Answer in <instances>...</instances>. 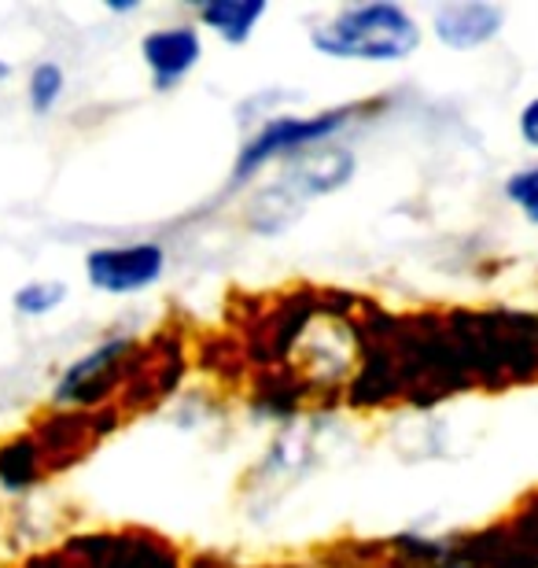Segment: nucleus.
<instances>
[{
  "label": "nucleus",
  "mask_w": 538,
  "mask_h": 568,
  "mask_svg": "<svg viewBox=\"0 0 538 568\" xmlns=\"http://www.w3.org/2000/svg\"><path fill=\"white\" fill-rule=\"evenodd\" d=\"M420 22L395 0L347 4L311 30V49L328 60L351 63H403L420 49Z\"/></svg>",
  "instance_id": "1"
},
{
  "label": "nucleus",
  "mask_w": 538,
  "mask_h": 568,
  "mask_svg": "<svg viewBox=\"0 0 538 568\" xmlns=\"http://www.w3.org/2000/svg\"><path fill=\"white\" fill-rule=\"evenodd\" d=\"M358 170V155L347 144H314L306 152L284 159L281 178L251 200L247 222L258 233H281L292 219H300L303 203L343 189Z\"/></svg>",
  "instance_id": "2"
},
{
  "label": "nucleus",
  "mask_w": 538,
  "mask_h": 568,
  "mask_svg": "<svg viewBox=\"0 0 538 568\" xmlns=\"http://www.w3.org/2000/svg\"><path fill=\"white\" fill-rule=\"evenodd\" d=\"M19 568H185V558L148 528H111L71 536L60 550L33 554Z\"/></svg>",
  "instance_id": "3"
},
{
  "label": "nucleus",
  "mask_w": 538,
  "mask_h": 568,
  "mask_svg": "<svg viewBox=\"0 0 538 568\" xmlns=\"http://www.w3.org/2000/svg\"><path fill=\"white\" fill-rule=\"evenodd\" d=\"M365 104H343L325 108L314 115H273L244 141L233 163V185H244L247 178H255L262 166H270L273 159H292L306 152L314 144H325L336 138L339 130H347L354 115H362Z\"/></svg>",
  "instance_id": "4"
},
{
  "label": "nucleus",
  "mask_w": 538,
  "mask_h": 568,
  "mask_svg": "<svg viewBox=\"0 0 538 568\" xmlns=\"http://www.w3.org/2000/svg\"><path fill=\"white\" fill-rule=\"evenodd\" d=\"M435 568H538V495L495 528L439 539Z\"/></svg>",
  "instance_id": "5"
},
{
  "label": "nucleus",
  "mask_w": 538,
  "mask_h": 568,
  "mask_svg": "<svg viewBox=\"0 0 538 568\" xmlns=\"http://www.w3.org/2000/svg\"><path fill=\"white\" fill-rule=\"evenodd\" d=\"M136 358H141V344L130 336L93 347L60 377L55 403L63 410H104V403L114 392H125V384H130L136 369Z\"/></svg>",
  "instance_id": "6"
},
{
  "label": "nucleus",
  "mask_w": 538,
  "mask_h": 568,
  "mask_svg": "<svg viewBox=\"0 0 538 568\" xmlns=\"http://www.w3.org/2000/svg\"><path fill=\"white\" fill-rule=\"evenodd\" d=\"M114 425H119V414L111 406L104 410H52L30 428V436L41 450L44 473H63L82 462Z\"/></svg>",
  "instance_id": "7"
},
{
  "label": "nucleus",
  "mask_w": 538,
  "mask_h": 568,
  "mask_svg": "<svg viewBox=\"0 0 538 568\" xmlns=\"http://www.w3.org/2000/svg\"><path fill=\"white\" fill-rule=\"evenodd\" d=\"M166 274V252L152 241L122 244V247H97L85 258V277L97 292L130 295L144 292Z\"/></svg>",
  "instance_id": "8"
},
{
  "label": "nucleus",
  "mask_w": 538,
  "mask_h": 568,
  "mask_svg": "<svg viewBox=\"0 0 538 568\" xmlns=\"http://www.w3.org/2000/svg\"><path fill=\"white\" fill-rule=\"evenodd\" d=\"M141 60L148 67V74H152V85L159 89V93H170V89H177L181 82H185L203 60L200 27H192V22H177V27H163V30L144 33Z\"/></svg>",
  "instance_id": "9"
},
{
  "label": "nucleus",
  "mask_w": 538,
  "mask_h": 568,
  "mask_svg": "<svg viewBox=\"0 0 538 568\" xmlns=\"http://www.w3.org/2000/svg\"><path fill=\"white\" fill-rule=\"evenodd\" d=\"M506 27V8L490 0H450L432 11V33L446 49L473 52L490 44Z\"/></svg>",
  "instance_id": "10"
},
{
  "label": "nucleus",
  "mask_w": 538,
  "mask_h": 568,
  "mask_svg": "<svg viewBox=\"0 0 538 568\" xmlns=\"http://www.w3.org/2000/svg\"><path fill=\"white\" fill-rule=\"evenodd\" d=\"M266 0H207L196 8L203 30H214L225 44H247L266 19Z\"/></svg>",
  "instance_id": "11"
},
{
  "label": "nucleus",
  "mask_w": 538,
  "mask_h": 568,
  "mask_svg": "<svg viewBox=\"0 0 538 568\" xmlns=\"http://www.w3.org/2000/svg\"><path fill=\"white\" fill-rule=\"evenodd\" d=\"M44 476L49 473H44L41 450L30 432H19V436L0 443V487H8V491H27V487L41 484Z\"/></svg>",
  "instance_id": "12"
},
{
  "label": "nucleus",
  "mask_w": 538,
  "mask_h": 568,
  "mask_svg": "<svg viewBox=\"0 0 538 568\" xmlns=\"http://www.w3.org/2000/svg\"><path fill=\"white\" fill-rule=\"evenodd\" d=\"M30 108L38 115H49L55 108V100L63 97V67L60 63H38L30 71V85H27Z\"/></svg>",
  "instance_id": "13"
},
{
  "label": "nucleus",
  "mask_w": 538,
  "mask_h": 568,
  "mask_svg": "<svg viewBox=\"0 0 538 568\" xmlns=\"http://www.w3.org/2000/svg\"><path fill=\"white\" fill-rule=\"evenodd\" d=\"M63 300H67L63 281H33V284H22L16 292V311L27 317H41V314H52Z\"/></svg>",
  "instance_id": "14"
},
{
  "label": "nucleus",
  "mask_w": 538,
  "mask_h": 568,
  "mask_svg": "<svg viewBox=\"0 0 538 568\" xmlns=\"http://www.w3.org/2000/svg\"><path fill=\"white\" fill-rule=\"evenodd\" d=\"M506 200L517 207L531 225H538V163L512 170L506 178Z\"/></svg>",
  "instance_id": "15"
},
{
  "label": "nucleus",
  "mask_w": 538,
  "mask_h": 568,
  "mask_svg": "<svg viewBox=\"0 0 538 568\" xmlns=\"http://www.w3.org/2000/svg\"><path fill=\"white\" fill-rule=\"evenodd\" d=\"M517 130H520V141L538 152V97H531L528 104L520 108V115H517Z\"/></svg>",
  "instance_id": "16"
},
{
  "label": "nucleus",
  "mask_w": 538,
  "mask_h": 568,
  "mask_svg": "<svg viewBox=\"0 0 538 568\" xmlns=\"http://www.w3.org/2000/svg\"><path fill=\"white\" fill-rule=\"evenodd\" d=\"M0 78H8V67H0Z\"/></svg>",
  "instance_id": "17"
}]
</instances>
